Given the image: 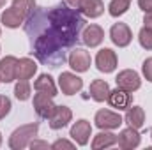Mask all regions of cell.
<instances>
[{
    "label": "cell",
    "mask_w": 152,
    "mask_h": 150,
    "mask_svg": "<svg viewBox=\"0 0 152 150\" xmlns=\"http://www.w3.org/2000/svg\"><path fill=\"white\" fill-rule=\"evenodd\" d=\"M117 143V134L113 133H99L94 136V141H92V149L94 150H101V149H110Z\"/></svg>",
    "instance_id": "7402d4cb"
},
{
    "label": "cell",
    "mask_w": 152,
    "mask_h": 150,
    "mask_svg": "<svg viewBox=\"0 0 152 150\" xmlns=\"http://www.w3.org/2000/svg\"><path fill=\"white\" fill-rule=\"evenodd\" d=\"M127 2H131V0H127Z\"/></svg>",
    "instance_id": "8d00e7d4"
},
{
    "label": "cell",
    "mask_w": 152,
    "mask_h": 150,
    "mask_svg": "<svg viewBox=\"0 0 152 150\" xmlns=\"http://www.w3.org/2000/svg\"><path fill=\"white\" fill-rule=\"evenodd\" d=\"M138 41H140L142 48H145V50H152V30L151 28L143 27V28L140 30V34H138Z\"/></svg>",
    "instance_id": "484cf974"
},
{
    "label": "cell",
    "mask_w": 152,
    "mask_h": 150,
    "mask_svg": "<svg viewBox=\"0 0 152 150\" xmlns=\"http://www.w3.org/2000/svg\"><path fill=\"white\" fill-rule=\"evenodd\" d=\"M28 147L30 149H51V145H48L46 141H36V140H32Z\"/></svg>",
    "instance_id": "4dcf8cb0"
},
{
    "label": "cell",
    "mask_w": 152,
    "mask_h": 150,
    "mask_svg": "<svg viewBox=\"0 0 152 150\" xmlns=\"http://www.w3.org/2000/svg\"><path fill=\"white\" fill-rule=\"evenodd\" d=\"M151 136H152V133H151Z\"/></svg>",
    "instance_id": "74e56055"
},
{
    "label": "cell",
    "mask_w": 152,
    "mask_h": 150,
    "mask_svg": "<svg viewBox=\"0 0 152 150\" xmlns=\"http://www.w3.org/2000/svg\"><path fill=\"white\" fill-rule=\"evenodd\" d=\"M11 108H12L11 99H9L7 95H0V120H2V118H5V117L9 115Z\"/></svg>",
    "instance_id": "4316f807"
},
{
    "label": "cell",
    "mask_w": 152,
    "mask_h": 150,
    "mask_svg": "<svg viewBox=\"0 0 152 150\" xmlns=\"http://www.w3.org/2000/svg\"><path fill=\"white\" fill-rule=\"evenodd\" d=\"M0 143H2V136H0Z\"/></svg>",
    "instance_id": "e575fe53"
},
{
    "label": "cell",
    "mask_w": 152,
    "mask_h": 150,
    "mask_svg": "<svg viewBox=\"0 0 152 150\" xmlns=\"http://www.w3.org/2000/svg\"><path fill=\"white\" fill-rule=\"evenodd\" d=\"M58 87H60L62 94L75 95L76 92H80L83 88V79L73 74V73H62L58 76Z\"/></svg>",
    "instance_id": "5b68a950"
},
{
    "label": "cell",
    "mask_w": 152,
    "mask_h": 150,
    "mask_svg": "<svg viewBox=\"0 0 152 150\" xmlns=\"http://www.w3.org/2000/svg\"><path fill=\"white\" fill-rule=\"evenodd\" d=\"M96 66L101 73H113L117 67V55L113 50L110 48H103L97 55H96Z\"/></svg>",
    "instance_id": "9c48e42d"
},
{
    "label": "cell",
    "mask_w": 152,
    "mask_h": 150,
    "mask_svg": "<svg viewBox=\"0 0 152 150\" xmlns=\"http://www.w3.org/2000/svg\"><path fill=\"white\" fill-rule=\"evenodd\" d=\"M117 143L122 150H131L136 149L140 145V134H138V129H133V127H127L124 131H120V134L117 136Z\"/></svg>",
    "instance_id": "8fae6325"
},
{
    "label": "cell",
    "mask_w": 152,
    "mask_h": 150,
    "mask_svg": "<svg viewBox=\"0 0 152 150\" xmlns=\"http://www.w3.org/2000/svg\"><path fill=\"white\" fill-rule=\"evenodd\" d=\"M0 20H2V23H4L7 28H18L21 23H25V20H27V18H25L18 9H14V7L11 5L9 9H5V11L2 12Z\"/></svg>",
    "instance_id": "ac0fdd59"
},
{
    "label": "cell",
    "mask_w": 152,
    "mask_h": 150,
    "mask_svg": "<svg viewBox=\"0 0 152 150\" xmlns=\"http://www.w3.org/2000/svg\"><path fill=\"white\" fill-rule=\"evenodd\" d=\"M18 73V58L14 57H5L0 60V79L2 83H11L16 79Z\"/></svg>",
    "instance_id": "4fadbf2b"
},
{
    "label": "cell",
    "mask_w": 152,
    "mask_h": 150,
    "mask_svg": "<svg viewBox=\"0 0 152 150\" xmlns=\"http://www.w3.org/2000/svg\"><path fill=\"white\" fill-rule=\"evenodd\" d=\"M30 90L32 88H30L28 79H20L16 83V87H14V95H16L18 101H27L30 97Z\"/></svg>",
    "instance_id": "cb8c5ba5"
},
{
    "label": "cell",
    "mask_w": 152,
    "mask_h": 150,
    "mask_svg": "<svg viewBox=\"0 0 152 150\" xmlns=\"http://www.w3.org/2000/svg\"><path fill=\"white\" fill-rule=\"evenodd\" d=\"M0 83H2V79H0Z\"/></svg>",
    "instance_id": "d590c367"
},
{
    "label": "cell",
    "mask_w": 152,
    "mask_h": 150,
    "mask_svg": "<svg viewBox=\"0 0 152 150\" xmlns=\"http://www.w3.org/2000/svg\"><path fill=\"white\" fill-rule=\"evenodd\" d=\"M108 103H110L112 108H117L118 111L120 110H127L131 106V92H126V90L117 87L115 90H110Z\"/></svg>",
    "instance_id": "9a60e30c"
},
{
    "label": "cell",
    "mask_w": 152,
    "mask_h": 150,
    "mask_svg": "<svg viewBox=\"0 0 152 150\" xmlns=\"http://www.w3.org/2000/svg\"><path fill=\"white\" fill-rule=\"evenodd\" d=\"M78 11L87 18H99L104 12V4L103 0H80Z\"/></svg>",
    "instance_id": "2e32d148"
},
{
    "label": "cell",
    "mask_w": 152,
    "mask_h": 150,
    "mask_svg": "<svg viewBox=\"0 0 152 150\" xmlns=\"http://www.w3.org/2000/svg\"><path fill=\"white\" fill-rule=\"evenodd\" d=\"M67 62H69L71 69H75L76 73H85L90 67V55L83 48H75L71 51V55L67 57Z\"/></svg>",
    "instance_id": "52a82bcc"
},
{
    "label": "cell",
    "mask_w": 152,
    "mask_h": 150,
    "mask_svg": "<svg viewBox=\"0 0 152 150\" xmlns=\"http://www.w3.org/2000/svg\"><path fill=\"white\" fill-rule=\"evenodd\" d=\"M66 2H67L71 7H76V9H78V4H80V0H66Z\"/></svg>",
    "instance_id": "d6a6232c"
},
{
    "label": "cell",
    "mask_w": 152,
    "mask_h": 150,
    "mask_svg": "<svg viewBox=\"0 0 152 150\" xmlns=\"http://www.w3.org/2000/svg\"><path fill=\"white\" fill-rule=\"evenodd\" d=\"M34 88L37 90V92H42V94H46V95H51V97H55L57 95V87H55V81H53V78L50 74H41L36 79V83H34Z\"/></svg>",
    "instance_id": "ffe728a7"
},
{
    "label": "cell",
    "mask_w": 152,
    "mask_h": 150,
    "mask_svg": "<svg viewBox=\"0 0 152 150\" xmlns=\"http://www.w3.org/2000/svg\"><path fill=\"white\" fill-rule=\"evenodd\" d=\"M57 104L53 103V97L51 95H46L42 92H37L34 95V110L41 118H50L51 113L55 111Z\"/></svg>",
    "instance_id": "8992f818"
},
{
    "label": "cell",
    "mask_w": 152,
    "mask_h": 150,
    "mask_svg": "<svg viewBox=\"0 0 152 150\" xmlns=\"http://www.w3.org/2000/svg\"><path fill=\"white\" fill-rule=\"evenodd\" d=\"M37 131H39V124H36V122L18 127L9 138V147L12 150H21L25 147H28L30 141L37 136Z\"/></svg>",
    "instance_id": "7a4b0ae2"
},
{
    "label": "cell",
    "mask_w": 152,
    "mask_h": 150,
    "mask_svg": "<svg viewBox=\"0 0 152 150\" xmlns=\"http://www.w3.org/2000/svg\"><path fill=\"white\" fill-rule=\"evenodd\" d=\"M37 66L34 60L30 58H20L18 60V73H16V79H30L36 74Z\"/></svg>",
    "instance_id": "44dd1931"
},
{
    "label": "cell",
    "mask_w": 152,
    "mask_h": 150,
    "mask_svg": "<svg viewBox=\"0 0 152 150\" xmlns=\"http://www.w3.org/2000/svg\"><path fill=\"white\" fill-rule=\"evenodd\" d=\"M124 122L133 127V129H142L143 124H145V111L142 106H129L127 111H126V117H124Z\"/></svg>",
    "instance_id": "e0dca14e"
},
{
    "label": "cell",
    "mask_w": 152,
    "mask_h": 150,
    "mask_svg": "<svg viewBox=\"0 0 152 150\" xmlns=\"http://www.w3.org/2000/svg\"><path fill=\"white\" fill-rule=\"evenodd\" d=\"M12 7L18 9L25 18H28L36 9V0H12Z\"/></svg>",
    "instance_id": "d4e9b609"
},
{
    "label": "cell",
    "mask_w": 152,
    "mask_h": 150,
    "mask_svg": "<svg viewBox=\"0 0 152 150\" xmlns=\"http://www.w3.org/2000/svg\"><path fill=\"white\" fill-rule=\"evenodd\" d=\"M103 39H104V32H103V28H101L99 25H88V27H85L83 32H81V41H83L88 48L99 46V44L103 42Z\"/></svg>",
    "instance_id": "5bb4252c"
},
{
    "label": "cell",
    "mask_w": 152,
    "mask_h": 150,
    "mask_svg": "<svg viewBox=\"0 0 152 150\" xmlns=\"http://www.w3.org/2000/svg\"><path fill=\"white\" fill-rule=\"evenodd\" d=\"M71 118H73V111H71L67 106H57L55 111L51 113V117H50L48 120H50V127L57 131V129L66 127V125L71 122Z\"/></svg>",
    "instance_id": "7c38bea8"
},
{
    "label": "cell",
    "mask_w": 152,
    "mask_h": 150,
    "mask_svg": "<svg viewBox=\"0 0 152 150\" xmlns=\"http://www.w3.org/2000/svg\"><path fill=\"white\" fill-rule=\"evenodd\" d=\"M51 149L53 150H60V149L73 150L75 149V143H71V141H67V140H57L55 143H51Z\"/></svg>",
    "instance_id": "f1b7e54d"
},
{
    "label": "cell",
    "mask_w": 152,
    "mask_h": 150,
    "mask_svg": "<svg viewBox=\"0 0 152 150\" xmlns=\"http://www.w3.org/2000/svg\"><path fill=\"white\" fill-rule=\"evenodd\" d=\"M117 87L126 90V92H134L142 87V79H140V74L136 71H131V69H126V71H120L117 78Z\"/></svg>",
    "instance_id": "3957f363"
},
{
    "label": "cell",
    "mask_w": 152,
    "mask_h": 150,
    "mask_svg": "<svg viewBox=\"0 0 152 150\" xmlns=\"http://www.w3.org/2000/svg\"><path fill=\"white\" fill-rule=\"evenodd\" d=\"M90 136H92V125H90V122H87L83 118L78 120L75 125L71 127V138L75 140L80 147L87 145L88 140H90Z\"/></svg>",
    "instance_id": "30bf717a"
},
{
    "label": "cell",
    "mask_w": 152,
    "mask_h": 150,
    "mask_svg": "<svg viewBox=\"0 0 152 150\" xmlns=\"http://www.w3.org/2000/svg\"><path fill=\"white\" fill-rule=\"evenodd\" d=\"M83 28L85 18L80 11L62 2L53 7H36L25 20L30 53L51 69L67 60L66 50L80 42Z\"/></svg>",
    "instance_id": "6da1fadb"
},
{
    "label": "cell",
    "mask_w": 152,
    "mask_h": 150,
    "mask_svg": "<svg viewBox=\"0 0 152 150\" xmlns=\"http://www.w3.org/2000/svg\"><path fill=\"white\" fill-rule=\"evenodd\" d=\"M129 4H131V2H127V0H112L110 5H108V12H110L113 18H118V16H122L124 12H127Z\"/></svg>",
    "instance_id": "603a6c76"
},
{
    "label": "cell",
    "mask_w": 152,
    "mask_h": 150,
    "mask_svg": "<svg viewBox=\"0 0 152 150\" xmlns=\"http://www.w3.org/2000/svg\"><path fill=\"white\" fill-rule=\"evenodd\" d=\"M5 2H7V0H0V9H2V7L5 5Z\"/></svg>",
    "instance_id": "836d02e7"
},
{
    "label": "cell",
    "mask_w": 152,
    "mask_h": 150,
    "mask_svg": "<svg viewBox=\"0 0 152 150\" xmlns=\"http://www.w3.org/2000/svg\"><path fill=\"white\" fill-rule=\"evenodd\" d=\"M138 5L143 12H152V0H138Z\"/></svg>",
    "instance_id": "f546056e"
},
{
    "label": "cell",
    "mask_w": 152,
    "mask_h": 150,
    "mask_svg": "<svg viewBox=\"0 0 152 150\" xmlns=\"http://www.w3.org/2000/svg\"><path fill=\"white\" fill-rule=\"evenodd\" d=\"M90 97L97 103H103V101H108V95H110V85L104 81V79H94L90 83V90H88Z\"/></svg>",
    "instance_id": "d6986e66"
},
{
    "label": "cell",
    "mask_w": 152,
    "mask_h": 150,
    "mask_svg": "<svg viewBox=\"0 0 152 150\" xmlns=\"http://www.w3.org/2000/svg\"><path fill=\"white\" fill-rule=\"evenodd\" d=\"M142 73H143V76H145V79L152 83V57L143 62V66H142Z\"/></svg>",
    "instance_id": "83f0119b"
},
{
    "label": "cell",
    "mask_w": 152,
    "mask_h": 150,
    "mask_svg": "<svg viewBox=\"0 0 152 150\" xmlns=\"http://www.w3.org/2000/svg\"><path fill=\"white\" fill-rule=\"evenodd\" d=\"M110 39H112V42H113L115 46L126 48V46H129V42L133 39L131 28L126 23H115L113 27L110 28Z\"/></svg>",
    "instance_id": "ba28073f"
},
{
    "label": "cell",
    "mask_w": 152,
    "mask_h": 150,
    "mask_svg": "<svg viewBox=\"0 0 152 150\" xmlns=\"http://www.w3.org/2000/svg\"><path fill=\"white\" fill-rule=\"evenodd\" d=\"M94 122H96V125H97L99 129H104V131L110 129V131H112V129L120 127V124H122V117H120L118 113L110 111V110H99V111L96 113Z\"/></svg>",
    "instance_id": "277c9868"
},
{
    "label": "cell",
    "mask_w": 152,
    "mask_h": 150,
    "mask_svg": "<svg viewBox=\"0 0 152 150\" xmlns=\"http://www.w3.org/2000/svg\"><path fill=\"white\" fill-rule=\"evenodd\" d=\"M143 25H145L147 28H151V30H152V12H145V18H143Z\"/></svg>",
    "instance_id": "1f68e13d"
}]
</instances>
